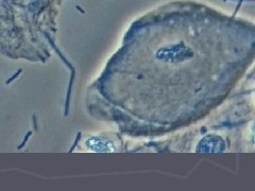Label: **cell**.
Here are the masks:
<instances>
[{"label":"cell","mask_w":255,"mask_h":191,"mask_svg":"<svg viewBox=\"0 0 255 191\" xmlns=\"http://www.w3.org/2000/svg\"><path fill=\"white\" fill-rule=\"evenodd\" d=\"M223 149V141L220 137L210 135L205 137L198 147V150L201 152H219Z\"/></svg>","instance_id":"6da1fadb"},{"label":"cell","mask_w":255,"mask_h":191,"mask_svg":"<svg viewBox=\"0 0 255 191\" xmlns=\"http://www.w3.org/2000/svg\"><path fill=\"white\" fill-rule=\"evenodd\" d=\"M87 145H89L93 150H96L97 152H111V151H114V147L112 146L111 142H106L99 138H93L87 141Z\"/></svg>","instance_id":"7a4b0ae2"}]
</instances>
